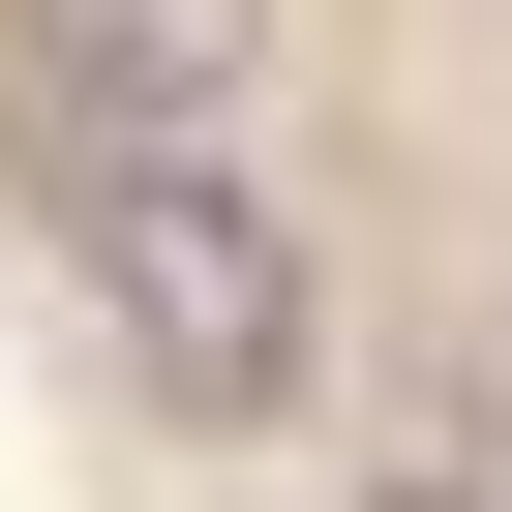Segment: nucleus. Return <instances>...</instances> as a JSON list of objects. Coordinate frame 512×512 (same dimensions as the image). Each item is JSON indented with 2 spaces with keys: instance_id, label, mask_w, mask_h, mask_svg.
I'll return each instance as SVG.
<instances>
[{
  "instance_id": "1",
  "label": "nucleus",
  "mask_w": 512,
  "mask_h": 512,
  "mask_svg": "<svg viewBox=\"0 0 512 512\" xmlns=\"http://www.w3.org/2000/svg\"><path fill=\"white\" fill-rule=\"evenodd\" d=\"M31 211H61L91 332H121L181 422H272V392H302L332 272H302V211H272V151H241V121H61V91H31Z\"/></svg>"
},
{
  "instance_id": "2",
  "label": "nucleus",
  "mask_w": 512,
  "mask_h": 512,
  "mask_svg": "<svg viewBox=\"0 0 512 512\" xmlns=\"http://www.w3.org/2000/svg\"><path fill=\"white\" fill-rule=\"evenodd\" d=\"M362 512H512V452H392V482H362Z\"/></svg>"
}]
</instances>
